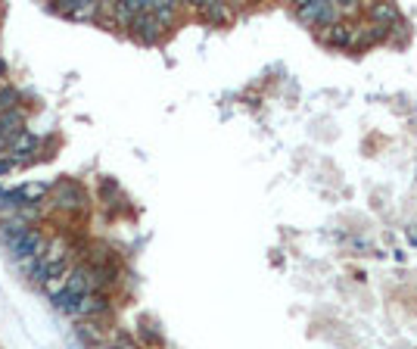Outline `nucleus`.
<instances>
[{"mask_svg":"<svg viewBox=\"0 0 417 349\" xmlns=\"http://www.w3.org/2000/svg\"><path fill=\"white\" fill-rule=\"evenodd\" d=\"M44 191H47L44 184H25V187H19V191H13V200H19V203H35V200L44 197Z\"/></svg>","mask_w":417,"mask_h":349,"instance_id":"obj_11","label":"nucleus"},{"mask_svg":"<svg viewBox=\"0 0 417 349\" xmlns=\"http://www.w3.org/2000/svg\"><path fill=\"white\" fill-rule=\"evenodd\" d=\"M63 259H66V241L63 237H53V241L47 243V253L41 256V262H44L47 268H56V265H63Z\"/></svg>","mask_w":417,"mask_h":349,"instance_id":"obj_8","label":"nucleus"},{"mask_svg":"<svg viewBox=\"0 0 417 349\" xmlns=\"http://www.w3.org/2000/svg\"><path fill=\"white\" fill-rule=\"evenodd\" d=\"M56 191L66 193V203H63L66 209H81V206H84V197L78 193V187H75V184H59Z\"/></svg>","mask_w":417,"mask_h":349,"instance_id":"obj_12","label":"nucleus"},{"mask_svg":"<svg viewBox=\"0 0 417 349\" xmlns=\"http://www.w3.org/2000/svg\"><path fill=\"white\" fill-rule=\"evenodd\" d=\"M296 19L305 22L309 29H330V25L343 22V13L330 0H302V4H296Z\"/></svg>","mask_w":417,"mask_h":349,"instance_id":"obj_1","label":"nucleus"},{"mask_svg":"<svg viewBox=\"0 0 417 349\" xmlns=\"http://www.w3.org/2000/svg\"><path fill=\"white\" fill-rule=\"evenodd\" d=\"M59 13L75 16V19H93L100 13V4H84V0H69V4L59 6Z\"/></svg>","mask_w":417,"mask_h":349,"instance_id":"obj_5","label":"nucleus"},{"mask_svg":"<svg viewBox=\"0 0 417 349\" xmlns=\"http://www.w3.org/2000/svg\"><path fill=\"white\" fill-rule=\"evenodd\" d=\"M0 131L16 138V134H22V113L19 109H10V113H0Z\"/></svg>","mask_w":417,"mask_h":349,"instance_id":"obj_10","label":"nucleus"},{"mask_svg":"<svg viewBox=\"0 0 417 349\" xmlns=\"http://www.w3.org/2000/svg\"><path fill=\"white\" fill-rule=\"evenodd\" d=\"M197 13L200 16H206L209 22H215V25H225V22H231L234 16L231 10H227L225 4H197Z\"/></svg>","mask_w":417,"mask_h":349,"instance_id":"obj_6","label":"nucleus"},{"mask_svg":"<svg viewBox=\"0 0 417 349\" xmlns=\"http://www.w3.org/2000/svg\"><path fill=\"white\" fill-rule=\"evenodd\" d=\"M368 16H371L374 25H383V29H389V22L398 19L396 6H389V4H374V6H368Z\"/></svg>","mask_w":417,"mask_h":349,"instance_id":"obj_9","label":"nucleus"},{"mask_svg":"<svg viewBox=\"0 0 417 349\" xmlns=\"http://www.w3.org/2000/svg\"><path fill=\"white\" fill-rule=\"evenodd\" d=\"M352 38H355V25L352 22H336L324 29V41L327 44H336V47H352Z\"/></svg>","mask_w":417,"mask_h":349,"instance_id":"obj_3","label":"nucleus"},{"mask_svg":"<svg viewBox=\"0 0 417 349\" xmlns=\"http://www.w3.org/2000/svg\"><path fill=\"white\" fill-rule=\"evenodd\" d=\"M38 150V138L31 131H22L10 141V156H29V153Z\"/></svg>","mask_w":417,"mask_h":349,"instance_id":"obj_7","label":"nucleus"},{"mask_svg":"<svg viewBox=\"0 0 417 349\" xmlns=\"http://www.w3.org/2000/svg\"><path fill=\"white\" fill-rule=\"evenodd\" d=\"M103 312H106V300L100 293H84L78 300V309H75V315H81V318H93V315Z\"/></svg>","mask_w":417,"mask_h":349,"instance_id":"obj_4","label":"nucleus"},{"mask_svg":"<svg viewBox=\"0 0 417 349\" xmlns=\"http://www.w3.org/2000/svg\"><path fill=\"white\" fill-rule=\"evenodd\" d=\"M131 31H134V35H138L140 41H159V35L165 31V22L159 19V16H153V13L143 10V13L138 16V19H134Z\"/></svg>","mask_w":417,"mask_h":349,"instance_id":"obj_2","label":"nucleus"},{"mask_svg":"<svg viewBox=\"0 0 417 349\" xmlns=\"http://www.w3.org/2000/svg\"><path fill=\"white\" fill-rule=\"evenodd\" d=\"M113 349H138V343H131V340H118Z\"/></svg>","mask_w":417,"mask_h":349,"instance_id":"obj_13","label":"nucleus"}]
</instances>
